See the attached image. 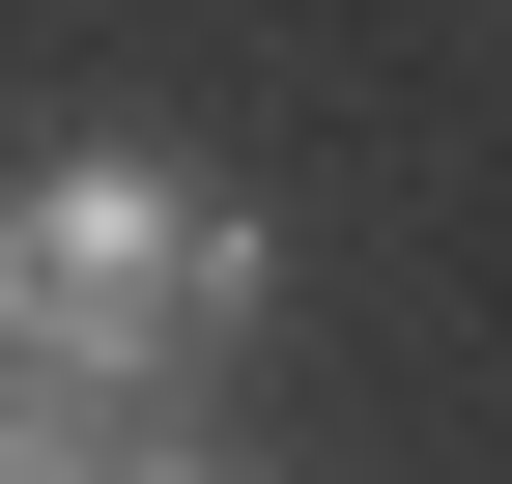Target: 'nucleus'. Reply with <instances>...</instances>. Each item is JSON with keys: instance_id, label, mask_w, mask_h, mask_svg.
<instances>
[{"instance_id": "1", "label": "nucleus", "mask_w": 512, "mask_h": 484, "mask_svg": "<svg viewBox=\"0 0 512 484\" xmlns=\"http://www.w3.org/2000/svg\"><path fill=\"white\" fill-rule=\"evenodd\" d=\"M256 314H285L256 200H200V171H143V143H57L29 200H0V371L86 399V428H200V371Z\"/></svg>"}, {"instance_id": "2", "label": "nucleus", "mask_w": 512, "mask_h": 484, "mask_svg": "<svg viewBox=\"0 0 512 484\" xmlns=\"http://www.w3.org/2000/svg\"><path fill=\"white\" fill-rule=\"evenodd\" d=\"M0 484H114V428H86V399H29V371H0Z\"/></svg>"}, {"instance_id": "3", "label": "nucleus", "mask_w": 512, "mask_h": 484, "mask_svg": "<svg viewBox=\"0 0 512 484\" xmlns=\"http://www.w3.org/2000/svg\"><path fill=\"white\" fill-rule=\"evenodd\" d=\"M114 484H256V456H228V428H114Z\"/></svg>"}]
</instances>
